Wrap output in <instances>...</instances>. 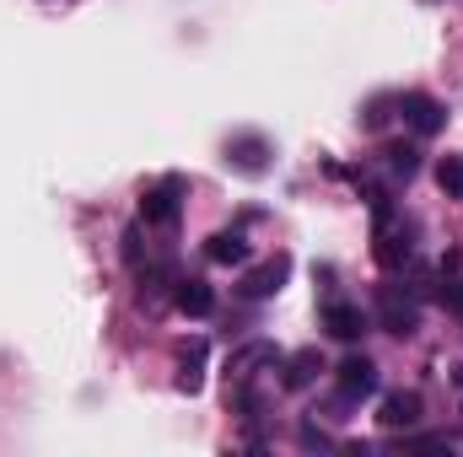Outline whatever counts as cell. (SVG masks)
Masks as SVG:
<instances>
[{"instance_id": "obj_9", "label": "cell", "mask_w": 463, "mask_h": 457, "mask_svg": "<svg viewBox=\"0 0 463 457\" xmlns=\"http://www.w3.org/2000/svg\"><path fill=\"white\" fill-rule=\"evenodd\" d=\"M173 307H178L184 318H211V312H216V291H211L200 275H184V280H173Z\"/></svg>"}, {"instance_id": "obj_7", "label": "cell", "mask_w": 463, "mask_h": 457, "mask_svg": "<svg viewBox=\"0 0 463 457\" xmlns=\"http://www.w3.org/2000/svg\"><path fill=\"white\" fill-rule=\"evenodd\" d=\"M420 415H426V398H420L415 387H404V393H388V398H383L377 425H383V431H415Z\"/></svg>"}, {"instance_id": "obj_10", "label": "cell", "mask_w": 463, "mask_h": 457, "mask_svg": "<svg viewBox=\"0 0 463 457\" xmlns=\"http://www.w3.org/2000/svg\"><path fill=\"white\" fill-rule=\"evenodd\" d=\"M280 366H286V371H280V387H286V393H302V387H313V382H318L324 355H318V350H297V355H286Z\"/></svg>"}, {"instance_id": "obj_5", "label": "cell", "mask_w": 463, "mask_h": 457, "mask_svg": "<svg viewBox=\"0 0 463 457\" xmlns=\"http://www.w3.org/2000/svg\"><path fill=\"white\" fill-rule=\"evenodd\" d=\"M335 387H340V398H345V404L372 398V393H377V366H372L366 355H345V360L335 366Z\"/></svg>"}, {"instance_id": "obj_11", "label": "cell", "mask_w": 463, "mask_h": 457, "mask_svg": "<svg viewBox=\"0 0 463 457\" xmlns=\"http://www.w3.org/2000/svg\"><path fill=\"white\" fill-rule=\"evenodd\" d=\"M324 329H329L335 340L355 344L361 334H366V312H361L355 302H329V307H324Z\"/></svg>"}, {"instance_id": "obj_17", "label": "cell", "mask_w": 463, "mask_h": 457, "mask_svg": "<svg viewBox=\"0 0 463 457\" xmlns=\"http://www.w3.org/2000/svg\"><path fill=\"white\" fill-rule=\"evenodd\" d=\"M437 296H442V307H448V312H458V318H463V280L453 275V269H442V285H437Z\"/></svg>"}, {"instance_id": "obj_2", "label": "cell", "mask_w": 463, "mask_h": 457, "mask_svg": "<svg viewBox=\"0 0 463 457\" xmlns=\"http://www.w3.org/2000/svg\"><path fill=\"white\" fill-rule=\"evenodd\" d=\"M184 178H162V183H151V189H140V221L156 231H173L178 227V216H184Z\"/></svg>"}, {"instance_id": "obj_8", "label": "cell", "mask_w": 463, "mask_h": 457, "mask_svg": "<svg viewBox=\"0 0 463 457\" xmlns=\"http://www.w3.org/2000/svg\"><path fill=\"white\" fill-rule=\"evenodd\" d=\"M399 114H404V124H410L415 135H442V129H448V108H442L437 98H426V92H404V98H399Z\"/></svg>"}, {"instance_id": "obj_13", "label": "cell", "mask_w": 463, "mask_h": 457, "mask_svg": "<svg viewBox=\"0 0 463 457\" xmlns=\"http://www.w3.org/2000/svg\"><path fill=\"white\" fill-rule=\"evenodd\" d=\"M178 387L184 393H200L205 387V340L178 344Z\"/></svg>"}, {"instance_id": "obj_4", "label": "cell", "mask_w": 463, "mask_h": 457, "mask_svg": "<svg viewBox=\"0 0 463 457\" xmlns=\"http://www.w3.org/2000/svg\"><path fill=\"white\" fill-rule=\"evenodd\" d=\"M286 355L275 350V340H248L242 350H232L227 360V377L232 382H253V377H264V371H275Z\"/></svg>"}, {"instance_id": "obj_6", "label": "cell", "mask_w": 463, "mask_h": 457, "mask_svg": "<svg viewBox=\"0 0 463 457\" xmlns=\"http://www.w3.org/2000/svg\"><path fill=\"white\" fill-rule=\"evenodd\" d=\"M286 275H291V258H286V253H275V258H264L259 269H248L237 291H242L248 302H269V296H275V291L286 285Z\"/></svg>"}, {"instance_id": "obj_3", "label": "cell", "mask_w": 463, "mask_h": 457, "mask_svg": "<svg viewBox=\"0 0 463 457\" xmlns=\"http://www.w3.org/2000/svg\"><path fill=\"white\" fill-rule=\"evenodd\" d=\"M377 323L388 329V334H415L420 329V307H415V296H404L399 285H383L377 291Z\"/></svg>"}, {"instance_id": "obj_12", "label": "cell", "mask_w": 463, "mask_h": 457, "mask_svg": "<svg viewBox=\"0 0 463 457\" xmlns=\"http://www.w3.org/2000/svg\"><path fill=\"white\" fill-rule=\"evenodd\" d=\"M205 258L222 264V269H242V264H248V237H242V231H216V237H205Z\"/></svg>"}, {"instance_id": "obj_18", "label": "cell", "mask_w": 463, "mask_h": 457, "mask_svg": "<svg viewBox=\"0 0 463 457\" xmlns=\"http://www.w3.org/2000/svg\"><path fill=\"white\" fill-rule=\"evenodd\" d=\"M140 258H146V221H135V227L124 231V264L140 269Z\"/></svg>"}, {"instance_id": "obj_20", "label": "cell", "mask_w": 463, "mask_h": 457, "mask_svg": "<svg viewBox=\"0 0 463 457\" xmlns=\"http://www.w3.org/2000/svg\"><path fill=\"white\" fill-rule=\"evenodd\" d=\"M302 447H329V436L318 425H302Z\"/></svg>"}, {"instance_id": "obj_14", "label": "cell", "mask_w": 463, "mask_h": 457, "mask_svg": "<svg viewBox=\"0 0 463 457\" xmlns=\"http://www.w3.org/2000/svg\"><path fill=\"white\" fill-rule=\"evenodd\" d=\"M264 156H269V145L259 140V135H237L227 140V162L237 173H264Z\"/></svg>"}, {"instance_id": "obj_16", "label": "cell", "mask_w": 463, "mask_h": 457, "mask_svg": "<svg viewBox=\"0 0 463 457\" xmlns=\"http://www.w3.org/2000/svg\"><path fill=\"white\" fill-rule=\"evenodd\" d=\"M437 183L448 200H463V156H442L437 162Z\"/></svg>"}, {"instance_id": "obj_1", "label": "cell", "mask_w": 463, "mask_h": 457, "mask_svg": "<svg viewBox=\"0 0 463 457\" xmlns=\"http://www.w3.org/2000/svg\"><path fill=\"white\" fill-rule=\"evenodd\" d=\"M415 253V227L388 205V210H372V258L383 269H404Z\"/></svg>"}, {"instance_id": "obj_19", "label": "cell", "mask_w": 463, "mask_h": 457, "mask_svg": "<svg viewBox=\"0 0 463 457\" xmlns=\"http://www.w3.org/2000/svg\"><path fill=\"white\" fill-rule=\"evenodd\" d=\"M404 447H415V452H448L453 442L448 436H404Z\"/></svg>"}, {"instance_id": "obj_15", "label": "cell", "mask_w": 463, "mask_h": 457, "mask_svg": "<svg viewBox=\"0 0 463 457\" xmlns=\"http://www.w3.org/2000/svg\"><path fill=\"white\" fill-rule=\"evenodd\" d=\"M388 173L410 183V178L420 173V151H415V145H388Z\"/></svg>"}]
</instances>
